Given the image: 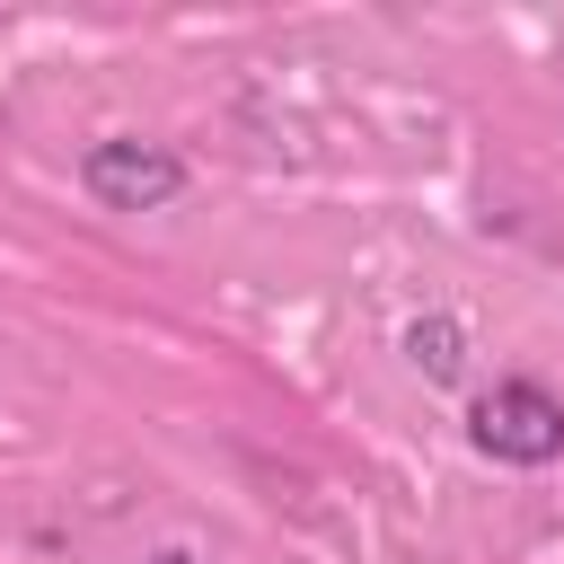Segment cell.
Masks as SVG:
<instances>
[{
  "label": "cell",
  "mask_w": 564,
  "mask_h": 564,
  "mask_svg": "<svg viewBox=\"0 0 564 564\" xmlns=\"http://www.w3.org/2000/svg\"><path fill=\"white\" fill-rule=\"evenodd\" d=\"M467 441L494 467H555L564 458V397L538 388V379H494L467 405Z\"/></svg>",
  "instance_id": "1"
},
{
  "label": "cell",
  "mask_w": 564,
  "mask_h": 564,
  "mask_svg": "<svg viewBox=\"0 0 564 564\" xmlns=\"http://www.w3.org/2000/svg\"><path fill=\"white\" fill-rule=\"evenodd\" d=\"M79 185L106 203V212H167L185 194V159L167 141H141V132H106L79 150Z\"/></svg>",
  "instance_id": "2"
},
{
  "label": "cell",
  "mask_w": 564,
  "mask_h": 564,
  "mask_svg": "<svg viewBox=\"0 0 564 564\" xmlns=\"http://www.w3.org/2000/svg\"><path fill=\"white\" fill-rule=\"evenodd\" d=\"M405 361H414L432 388H458V379H467V326H458V317H441V308H432V317H414V326H405Z\"/></svg>",
  "instance_id": "3"
},
{
  "label": "cell",
  "mask_w": 564,
  "mask_h": 564,
  "mask_svg": "<svg viewBox=\"0 0 564 564\" xmlns=\"http://www.w3.org/2000/svg\"><path fill=\"white\" fill-rule=\"evenodd\" d=\"M141 564H203L194 546H159V555H141Z\"/></svg>",
  "instance_id": "4"
}]
</instances>
